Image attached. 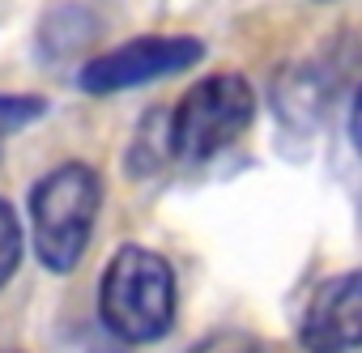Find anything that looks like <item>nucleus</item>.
Segmentation results:
<instances>
[{"instance_id":"obj_1","label":"nucleus","mask_w":362,"mask_h":353,"mask_svg":"<svg viewBox=\"0 0 362 353\" xmlns=\"http://www.w3.org/2000/svg\"><path fill=\"white\" fill-rule=\"evenodd\" d=\"M98 315L124 345H149L175 323V273L149 247H119L98 281Z\"/></svg>"},{"instance_id":"obj_2","label":"nucleus","mask_w":362,"mask_h":353,"mask_svg":"<svg viewBox=\"0 0 362 353\" xmlns=\"http://www.w3.org/2000/svg\"><path fill=\"white\" fill-rule=\"evenodd\" d=\"M103 205V179L86 162H64L47 170L30 192V234L35 251L52 273H73L90 247L94 217Z\"/></svg>"},{"instance_id":"obj_3","label":"nucleus","mask_w":362,"mask_h":353,"mask_svg":"<svg viewBox=\"0 0 362 353\" xmlns=\"http://www.w3.org/2000/svg\"><path fill=\"white\" fill-rule=\"evenodd\" d=\"M256 115V90L239 73H218L197 81L166 119L170 153L184 162H205L235 145Z\"/></svg>"},{"instance_id":"obj_4","label":"nucleus","mask_w":362,"mask_h":353,"mask_svg":"<svg viewBox=\"0 0 362 353\" xmlns=\"http://www.w3.org/2000/svg\"><path fill=\"white\" fill-rule=\"evenodd\" d=\"M201 56H205L201 39L145 35V39H132V43L107 52V56H94L77 73V85L86 94H115V90H132V85H145V81H158V77H175V73L192 68Z\"/></svg>"},{"instance_id":"obj_5","label":"nucleus","mask_w":362,"mask_h":353,"mask_svg":"<svg viewBox=\"0 0 362 353\" xmlns=\"http://www.w3.org/2000/svg\"><path fill=\"white\" fill-rule=\"evenodd\" d=\"M298 336L307 353H354L362 345V277H328L311 294Z\"/></svg>"},{"instance_id":"obj_6","label":"nucleus","mask_w":362,"mask_h":353,"mask_svg":"<svg viewBox=\"0 0 362 353\" xmlns=\"http://www.w3.org/2000/svg\"><path fill=\"white\" fill-rule=\"evenodd\" d=\"M273 107L286 124H311L324 107V90L311 77V68H286L273 81Z\"/></svg>"},{"instance_id":"obj_7","label":"nucleus","mask_w":362,"mask_h":353,"mask_svg":"<svg viewBox=\"0 0 362 353\" xmlns=\"http://www.w3.org/2000/svg\"><path fill=\"white\" fill-rule=\"evenodd\" d=\"M22 247H26L22 222H18L13 205L0 201V289L13 281V273H18V264H22Z\"/></svg>"},{"instance_id":"obj_8","label":"nucleus","mask_w":362,"mask_h":353,"mask_svg":"<svg viewBox=\"0 0 362 353\" xmlns=\"http://www.w3.org/2000/svg\"><path fill=\"white\" fill-rule=\"evenodd\" d=\"M43 111H47L43 98H5V94H0V132H5V128H26Z\"/></svg>"},{"instance_id":"obj_9","label":"nucleus","mask_w":362,"mask_h":353,"mask_svg":"<svg viewBox=\"0 0 362 353\" xmlns=\"http://www.w3.org/2000/svg\"><path fill=\"white\" fill-rule=\"evenodd\" d=\"M192 353H264L252 336H243V332H218V336H209L205 345H197Z\"/></svg>"},{"instance_id":"obj_10","label":"nucleus","mask_w":362,"mask_h":353,"mask_svg":"<svg viewBox=\"0 0 362 353\" xmlns=\"http://www.w3.org/2000/svg\"><path fill=\"white\" fill-rule=\"evenodd\" d=\"M94 353H124V349H94Z\"/></svg>"}]
</instances>
